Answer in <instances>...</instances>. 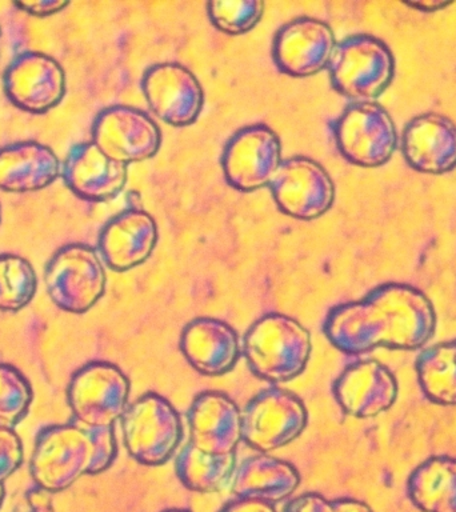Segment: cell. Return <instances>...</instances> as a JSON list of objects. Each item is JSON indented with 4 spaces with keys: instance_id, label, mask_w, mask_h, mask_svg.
Listing matches in <instances>:
<instances>
[{
    "instance_id": "obj_1",
    "label": "cell",
    "mask_w": 456,
    "mask_h": 512,
    "mask_svg": "<svg viewBox=\"0 0 456 512\" xmlns=\"http://www.w3.org/2000/svg\"><path fill=\"white\" fill-rule=\"evenodd\" d=\"M434 304L418 288L383 284L358 302L328 314L324 334L344 354L358 355L386 347L414 351L434 336Z\"/></svg>"
},
{
    "instance_id": "obj_2",
    "label": "cell",
    "mask_w": 456,
    "mask_h": 512,
    "mask_svg": "<svg viewBox=\"0 0 456 512\" xmlns=\"http://www.w3.org/2000/svg\"><path fill=\"white\" fill-rule=\"evenodd\" d=\"M115 456L114 427L54 426L36 440L31 475L42 490L62 492L83 475L106 471Z\"/></svg>"
},
{
    "instance_id": "obj_3",
    "label": "cell",
    "mask_w": 456,
    "mask_h": 512,
    "mask_svg": "<svg viewBox=\"0 0 456 512\" xmlns=\"http://www.w3.org/2000/svg\"><path fill=\"white\" fill-rule=\"evenodd\" d=\"M243 351L248 367L258 378L286 383L306 370L312 352L311 334L290 316L268 314L247 332Z\"/></svg>"
},
{
    "instance_id": "obj_4",
    "label": "cell",
    "mask_w": 456,
    "mask_h": 512,
    "mask_svg": "<svg viewBox=\"0 0 456 512\" xmlns=\"http://www.w3.org/2000/svg\"><path fill=\"white\" fill-rule=\"evenodd\" d=\"M327 67L340 94L356 103L374 102L394 78L395 59L382 40L355 35L336 44Z\"/></svg>"
},
{
    "instance_id": "obj_5",
    "label": "cell",
    "mask_w": 456,
    "mask_h": 512,
    "mask_svg": "<svg viewBox=\"0 0 456 512\" xmlns=\"http://www.w3.org/2000/svg\"><path fill=\"white\" fill-rule=\"evenodd\" d=\"M122 430L128 454L144 466L166 463L183 435L178 411L158 394L130 404L122 416Z\"/></svg>"
},
{
    "instance_id": "obj_6",
    "label": "cell",
    "mask_w": 456,
    "mask_h": 512,
    "mask_svg": "<svg viewBox=\"0 0 456 512\" xmlns=\"http://www.w3.org/2000/svg\"><path fill=\"white\" fill-rule=\"evenodd\" d=\"M44 283L52 302L72 314L91 310L106 291L102 260L86 244L60 248L47 264Z\"/></svg>"
},
{
    "instance_id": "obj_7",
    "label": "cell",
    "mask_w": 456,
    "mask_h": 512,
    "mask_svg": "<svg viewBox=\"0 0 456 512\" xmlns=\"http://www.w3.org/2000/svg\"><path fill=\"white\" fill-rule=\"evenodd\" d=\"M130 390V380L114 364L94 362L80 368L72 376L67 392L76 424L114 427L128 407Z\"/></svg>"
},
{
    "instance_id": "obj_8",
    "label": "cell",
    "mask_w": 456,
    "mask_h": 512,
    "mask_svg": "<svg viewBox=\"0 0 456 512\" xmlns=\"http://www.w3.org/2000/svg\"><path fill=\"white\" fill-rule=\"evenodd\" d=\"M307 422L306 406L298 396L282 388H268L244 410L242 438L256 451H276L299 438Z\"/></svg>"
},
{
    "instance_id": "obj_9",
    "label": "cell",
    "mask_w": 456,
    "mask_h": 512,
    "mask_svg": "<svg viewBox=\"0 0 456 512\" xmlns=\"http://www.w3.org/2000/svg\"><path fill=\"white\" fill-rule=\"evenodd\" d=\"M335 139L344 158L362 167L387 163L398 143L394 120L375 102L348 107L335 124Z\"/></svg>"
},
{
    "instance_id": "obj_10",
    "label": "cell",
    "mask_w": 456,
    "mask_h": 512,
    "mask_svg": "<svg viewBox=\"0 0 456 512\" xmlns=\"http://www.w3.org/2000/svg\"><path fill=\"white\" fill-rule=\"evenodd\" d=\"M270 187L280 210L296 219L319 218L335 200L331 176L315 160L303 156L283 160Z\"/></svg>"
},
{
    "instance_id": "obj_11",
    "label": "cell",
    "mask_w": 456,
    "mask_h": 512,
    "mask_svg": "<svg viewBox=\"0 0 456 512\" xmlns=\"http://www.w3.org/2000/svg\"><path fill=\"white\" fill-rule=\"evenodd\" d=\"M282 162L278 135L256 124L232 136L224 151L223 170L231 186L250 192L270 186Z\"/></svg>"
},
{
    "instance_id": "obj_12",
    "label": "cell",
    "mask_w": 456,
    "mask_h": 512,
    "mask_svg": "<svg viewBox=\"0 0 456 512\" xmlns=\"http://www.w3.org/2000/svg\"><path fill=\"white\" fill-rule=\"evenodd\" d=\"M162 134L143 111L115 106L100 112L92 128V143L104 154L128 166L144 162L158 152Z\"/></svg>"
},
{
    "instance_id": "obj_13",
    "label": "cell",
    "mask_w": 456,
    "mask_h": 512,
    "mask_svg": "<svg viewBox=\"0 0 456 512\" xmlns=\"http://www.w3.org/2000/svg\"><path fill=\"white\" fill-rule=\"evenodd\" d=\"M4 90L11 102L32 114H43L66 95V72L51 56L26 52L4 74Z\"/></svg>"
},
{
    "instance_id": "obj_14",
    "label": "cell",
    "mask_w": 456,
    "mask_h": 512,
    "mask_svg": "<svg viewBox=\"0 0 456 512\" xmlns=\"http://www.w3.org/2000/svg\"><path fill=\"white\" fill-rule=\"evenodd\" d=\"M143 92L152 111L171 126H190L202 112L203 88L196 76L178 63L151 67L143 78Z\"/></svg>"
},
{
    "instance_id": "obj_15",
    "label": "cell",
    "mask_w": 456,
    "mask_h": 512,
    "mask_svg": "<svg viewBox=\"0 0 456 512\" xmlns=\"http://www.w3.org/2000/svg\"><path fill=\"white\" fill-rule=\"evenodd\" d=\"M336 44L334 31L323 20L295 19L276 35L274 60L284 74L307 78L328 66Z\"/></svg>"
},
{
    "instance_id": "obj_16",
    "label": "cell",
    "mask_w": 456,
    "mask_h": 512,
    "mask_svg": "<svg viewBox=\"0 0 456 512\" xmlns=\"http://www.w3.org/2000/svg\"><path fill=\"white\" fill-rule=\"evenodd\" d=\"M398 380L376 360H364L346 368L334 384L336 402L355 418H376L398 399Z\"/></svg>"
},
{
    "instance_id": "obj_17",
    "label": "cell",
    "mask_w": 456,
    "mask_h": 512,
    "mask_svg": "<svg viewBox=\"0 0 456 512\" xmlns=\"http://www.w3.org/2000/svg\"><path fill=\"white\" fill-rule=\"evenodd\" d=\"M191 443L212 455L235 454L242 442V414L228 396L208 391L192 403L190 414Z\"/></svg>"
},
{
    "instance_id": "obj_18",
    "label": "cell",
    "mask_w": 456,
    "mask_h": 512,
    "mask_svg": "<svg viewBox=\"0 0 456 512\" xmlns=\"http://www.w3.org/2000/svg\"><path fill=\"white\" fill-rule=\"evenodd\" d=\"M403 154L412 168L424 174H446L456 167V124L428 112L416 116L403 134Z\"/></svg>"
},
{
    "instance_id": "obj_19",
    "label": "cell",
    "mask_w": 456,
    "mask_h": 512,
    "mask_svg": "<svg viewBox=\"0 0 456 512\" xmlns=\"http://www.w3.org/2000/svg\"><path fill=\"white\" fill-rule=\"evenodd\" d=\"M158 242V227L146 211L128 210L103 228L99 250L115 271H127L150 258Z\"/></svg>"
},
{
    "instance_id": "obj_20",
    "label": "cell",
    "mask_w": 456,
    "mask_h": 512,
    "mask_svg": "<svg viewBox=\"0 0 456 512\" xmlns=\"http://www.w3.org/2000/svg\"><path fill=\"white\" fill-rule=\"evenodd\" d=\"M128 166L108 158L94 143L78 144L63 166L67 186L80 198L103 202L126 186Z\"/></svg>"
},
{
    "instance_id": "obj_21",
    "label": "cell",
    "mask_w": 456,
    "mask_h": 512,
    "mask_svg": "<svg viewBox=\"0 0 456 512\" xmlns=\"http://www.w3.org/2000/svg\"><path fill=\"white\" fill-rule=\"evenodd\" d=\"M180 350L187 362L206 376L230 372L240 352L234 328L214 318H199L187 324L180 338Z\"/></svg>"
},
{
    "instance_id": "obj_22",
    "label": "cell",
    "mask_w": 456,
    "mask_h": 512,
    "mask_svg": "<svg viewBox=\"0 0 456 512\" xmlns=\"http://www.w3.org/2000/svg\"><path fill=\"white\" fill-rule=\"evenodd\" d=\"M62 171L55 152L42 143L23 142L0 148V190L23 194L43 190Z\"/></svg>"
},
{
    "instance_id": "obj_23",
    "label": "cell",
    "mask_w": 456,
    "mask_h": 512,
    "mask_svg": "<svg viewBox=\"0 0 456 512\" xmlns=\"http://www.w3.org/2000/svg\"><path fill=\"white\" fill-rule=\"evenodd\" d=\"M300 475L291 463L268 455L252 456L242 463L232 480L238 499L282 502L299 487Z\"/></svg>"
},
{
    "instance_id": "obj_24",
    "label": "cell",
    "mask_w": 456,
    "mask_h": 512,
    "mask_svg": "<svg viewBox=\"0 0 456 512\" xmlns=\"http://www.w3.org/2000/svg\"><path fill=\"white\" fill-rule=\"evenodd\" d=\"M408 496L422 512H456V459L432 456L412 471Z\"/></svg>"
},
{
    "instance_id": "obj_25",
    "label": "cell",
    "mask_w": 456,
    "mask_h": 512,
    "mask_svg": "<svg viewBox=\"0 0 456 512\" xmlns=\"http://www.w3.org/2000/svg\"><path fill=\"white\" fill-rule=\"evenodd\" d=\"M235 467V454H207L191 442L176 459V474L180 482L191 491L215 492L230 478Z\"/></svg>"
},
{
    "instance_id": "obj_26",
    "label": "cell",
    "mask_w": 456,
    "mask_h": 512,
    "mask_svg": "<svg viewBox=\"0 0 456 512\" xmlns=\"http://www.w3.org/2000/svg\"><path fill=\"white\" fill-rule=\"evenodd\" d=\"M420 387L431 402L456 406V356L452 343L428 348L416 362Z\"/></svg>"
},
{
    "instance_id": "obj_27",
    "label": "cell",
    "mask_w": 456,
    "mask_h": 512,
    "mask_svg": "<svg viewBox=\"0 0 456 512\" xmlns=\"http://www.w3.org/2000/svg\"><path fill=\"white\" fill-rule=\"evenodd\" d=\"M38 276L32 264L18 255L0 256V311L18 312L34 299Z\"/></svg>"
},
{
    "instance_id": "obj_28",
    "label": "cell",
    "mask_w": 456,
    "mask_h": 512,
    "mask_svg": "<svg viewBox=\"0 0 456 512\" xmlns=\"http://www.w3.org/2000/svg\"><path fill=\"white\" fill-rule=\"evenodd\" d=\"M32 402L30 382L18 368L0 364V427L14 428Z\"/></svg>"
},
{
    "instance_id": "obj_29",
    "label": "cell",
    "mask_w": 456,
    "mask_h": 512,
    "mask_svg": "<svg viewBox=\"0 0 456 512\" xmlns=\"http://www.w3.org/2000/svg\"><path fill=\"white\" fill-rule=\"evenodd\" d=\"M207 10L208 18L219 31L242 35L260 22L264 3L260 0H215L208 3Z\"/></svg>"
},
{
    "instance_id": "obj_30",
    "label": "cell",
    "mask_w": 456,
    "mask_h": 512,
    "mask_svg": "<svg viewBox=\"0 0 456 512\" xmlns=\"http://www.w3.org/2000/svg\"><path fill=\"white\" fill-rule=\"evenodd\" d=\"M23 443L14 428L0 427V483L8 478L23 463Z\"/></svg>"
},
{
    "instance_id": "obj_31",
    "label": "cell",
    "mask_w": 456,
    "mask_h": 512,
    "mask_svg": "<svg viewBox=\"0 0 456 512\" xmlns=\"http://www.w3.org/2000/svg\"><path fill=\"white\" fill-rule=\"evenodd\" d=\"M284 512H336L334 504L318 494L299 496L288 504Z\"/></svg>"
},
{
    "instance_id": "obj_32",
    "label": "cell",
    "mask_w": 456,
    "mask_h": 512,
    "mask_svg": "<svg viewBox=\"0 0 456 512\" xmlns=\"http://www.w3.org/2000/svg\"><path fill=\"white\" fill-rule=\"evenodd\" d=\"M70 4L67 0H35V2H16V6L23 8L28 14L35 16H48L63 11Z\"/></svg>"
},
{
    "instance_id": "obj_33",
    "label": "cell",
    "mask_w": 456,
    "mask_h": 512,
    "mask_svg": "<svg viewBox=\"0 0 456 512\" xmlns=\"http://www.w3.org/2000/svg\"><path fill=\"white\" fill-rule=\"evenodd\" d=\"M220 512H278L274 504L260 502V500L238 499L228 504Z\"/></svg>"
},
{
    "instance_id": "obj_34",
    "label": "cell",
    "mask_w": 456,
    "mask_h": 512,
    "mask_svg": "<svg viewBox=\"0 0 456 512\" xmlns=\"http://www.w3.org/2000/svg\"><path fill=\"white\" fill-rule=\"evenodd\" d=\"M336 512H374L366 503L355 499L332 500Z\"/></svg>"
},
{
    "instance_id": "obj_35",
    "label": "cell",
    "mask_w": 456,
    "mask_h": 512,
    "mask_svg": "<svg viewBox=\"0 0 456 512\" xmlns=\"http://www.w3.org/2000/svg\"><path fill=\"white\" fill-rule=\"evenodd\" d=\"M446 2H418L411 3V6L419 8L422 11H438L440 8L446 7Z\"/></svg>"
},
{
    "instance_id": "obj_36",
    "label": "cell",
    "mask_w": 456,
    "mask_h": 512,
    "mask_svg": "<svg viewBox=\"0 0 456 512\" xmlns=\"http://www.w3.org/2000/svg\"><path fill=\"white\" fill-rule=\"evenodd\" d=\"M4 498H6V488H4V483H0V508L3 506Z\"/></svg>"
},
{
    "instance_id": "obj_37",
    "label": "cell",
    "mask_w": 456,
    "mask_h": 512,
    "mask_svg": "<svg viewBox=\"0 0 456 512\" xmlns=\"http://www.w3.org/2000/svg\"><path fill=\"white\" fill-rule=\"evenodd\" d=\"M164 512H190V511H186V510H167V511H164Z\"/></svg>"
},
{
    "instance_id": "obj_38",
    "label": "cell",
    "mask_w": 456,
    "mask_h": 512,
    "mask_svg": "<svg viewBox=\"0 0 456 512\" xmlns=\"http://www.w3.org/2000/svg\"><path fill=\"white\" fill-rule=\"evenodd\" d=\"M452 344H454V348H455V356H456V340H455V342H452Z\"/></svg>"
}]
</instances>
